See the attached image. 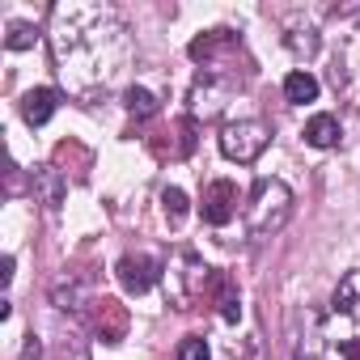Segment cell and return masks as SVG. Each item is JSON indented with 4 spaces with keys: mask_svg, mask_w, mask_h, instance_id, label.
<instances>
[{
    "mask_svg": "<svg viewBox=\"0 0 360 360\" xmlns=\"http://www.w3.org/2000/svg\"><path fill=\"white\" fill-rule=\"evenodd\" d=\"M47 39L56 72L77 98L106 94L131 64V34L110 5H56Z\"/></svg>",
    "mask_w": 360,
    "mask_h": 360,
    "instance_id": "6da1fadb",
    "label": "cell"
},
{
    "mask_svg": "<svg viewBox=\"0 0 360 360\" xmlns=\"http://www.w3.org/2000/svg\"><path fill=\"white\" fill-rule=\"evenodd\" d=\"M292 360H360V271H347Z\"/></svg>",
    "mask_w": 360,
    "mask_h": 360,
    "instance_id": "7a4b0ae2",
    "label": "cell"
},
{
    "mask_svg": "<svg viewBox=\"0 0 360 360\" xmlns=\"http://www.w3.org/2000/svg\"><path fill=\"white\" fill-rule=\"evenodd\" d=\"M191 60L200 64V72H212V77H221V81H229V85H246L250 81V72H255V64H250V56H246V47H242V39L233 34V30H208V34H200V39H191Z\"/></svg>",
    "mask_w": 360,
    "mask_h": 360,
    "instance_id": "3957f363",
    "label": "cell"
},
{
    "mask_svg": "<svg viewBox=\"0 0 360 360\" xmlns=\"http://www.w3.org/2000/svg\"><path fill=\"white\" fill-rule=\"evenodd\" d=\"M292 217V191L280 178H259L250 187V204H246V233L255 242H267L276 238Z\"/></svg>",
    "mask_w": 360,
    "mask_h": 360,
    "instance_id": "277c9868",
    "label": "cell"
},
{
    "mask_svg": "<svg viewBox=\"0 0 360 360\" xmlns=\"http://www.w3.org/2000/svg\"><path fill=\"white\" fill-rule=\"evenodd\" d=\"M271 144V127L263 119H238L221 131V153L238 165H250L263 157V148Z\"/></svg>",
    "mask_w": 360,
    "mask_h": 360,
    "instance_id": "5b68a950",
    "label": "cell"
},
{
    "mask_svg": "<svg viewBox=\"0 0 360 360\" xmlns=\"http://www.w3.org/2000/svg\"><path fill=\"white\" fill-rule=\"evenodd\" d=\"M238 94V85H229V81H221V77H212V72H200L195 77V85H191V119L200 123V119H217L221 110H225V102Z\"/></svg>",
    "mask_w": 360,
    "mask_h": 360,
    "instance_id": "8992f818",
    "label": "cell"
},
{
    "mask_svg": "<svg viewBox=\"0 0 360 360\" xmlns=\"http://www.w3.org/2000/svg\"><path fill=\"white\" fill-rule=\"evenodd\" d=\"M238 183H229V178H212V183L204 187V200H200V217L204 225L212 229H225L233 217H238Z\"/></svg>",
    "mask_w": 360,
    "mask_h": 360,
    "instance_id": "52a82bcc",
    "label": "cell"
},
{
    "mask_svg": "<svg viewBox=\"0 0 360 360\" xmlns=\"http://www.w3.org/2000/svg\"><path fill=\"white\" fill-rule=\"evenodd\" d=\"M115 276H119V284H123L131 297H140V292H148V288L161 280V259H153V255H123Z\"/></svg>",
    "mask_w": 360,
    "mask_h": 360,
    "instance_id": "ba28073f",
    "label": "cell"
},
{
    "mask_svg": "<svg viewBox=\"0 0 360 360\" xmlns=\"http://www.w3.org/2000/svg\"><path fill=\"white\" fill-rule=\"evenodd\" d=\"M89 322H94V335H98L102 343H119V339L127 335V305H119L115 297H98Z\"/></svg>",
    "mask_w": 360,
    "mask_h": 360,
    "instance_id": "9c48e42d",
    "label": "cell"
},
{
    "mask_svg": "<svg viewBox=\"0 0 360 360\" xmlns=\"http://www.w3.org/2000/svg\"><path fill=\"white\" fill-rule=\"evenodd\" d=\"M30 183H34V195H39V204L47 212H56L64 204V195H68V183H64V174L56 165H34L30 169Z\"/></svg>",
    "mask_w": 360,
    "mask_h": 360,
    "instance_id": "30bf717a",
    "label": "cell"
},
{
    "mask_svg": "<svg viewBox=\"0 0 360 360\" xmlns=\"http://www.w3.org/2000/svg\"><path fill=\"white\" fill-rule=\"evenodd\" d=\"M56 106H60V94H56V89H47V85H39V89H26V94H22V119H26L30 127H43V123L56 115Z\"/></svg>",
    "mask_w": 360,
    "mask_h": 360,
    "instance_id": "8fae6325",
    "label": "cell"
},
{
    "mask_svg": "<svg viewBox=\"0 0 360 360\" xmlns=\"http://www.w3.org/2000/svg\"><path fill=\"white\" fill-rule=\"evenodd\" d=\"M305 144H314V148H335L339 140H343V131H339V119L335 115H314L309 123H305Z\"/></svg>",
    "mask_w": 360,
    "mask_h": 360,
    "instance_id": "7c38bea8",
    "label": "cell"
},
{
    "mask_svg": "<svg viewBox=\"0 0 360 360\" xmlns=\"http://www.w3.org/2000/svg\"><path fill=\"white\" fill-rule=\"evenodd\" d=\"M284 47H288L297 60H314V56H318V47H322V39H318V30H314L309 22H305V26L297 22V26H288V34H284Z\"/></svg>",
    "mask_w": 360,
    "mask_h": 360,
    "instance_id": "4fadbf2b",
    "label": "cell"
},
{
    "mask_svg": "<svg viewBox=\"0 0 360 360\" xmlns=\"http://www.w3.org/2000/svg\"><path fill=\"white\" fill-rule=\"evenodd\" d=\"M284 98H288L292 106H305V102H318V77H314V72H305V68H297V72H288V77H284Z\"/></svg>",
    "mask_w": 360,
    "mask_h": 360,
    "instance_id": "5bb4252c",
    "label": "cell"
},
{
    "mask_svg": "<svg viewBox=\"0 0 360 360\" xmlns=\"http://www.w3.org/2000/svg\"><path fill=\"white\" fill-rule=\"evenodd\" d=\"M212 288H217V305H221V318L225 322H238L242 318V301H238V288L229 284V276H212Z\"/></svg>",
    "mask_w": 360,
    "mask_h": 360,
    "instance_id": "9a60e30c",
    "label": "cell"
},
{
    "mask_svg": "<svg viewBox=\"0 0 360 360\" xmlns=\"http://www.w3.org/2000/svg\"><path fill=\"white\" fill-rule=\"evenodd\" d=\"M123 106H127V115H131L136 123H144V119H153V115H157V98H153L148 89H140V85L123 94Z\"/></svg>",
    "mask_w": 360,
    "mask_h": 360,
    "instance_id": "2e32d148",
    "label": "cell"
},
{
    "mask_svg": "<svg viewBox=\"0 0 360 360\" xmlns=\"http://www.w3.org/2000/svg\"><path fill=\"white\" fill-rule=\"evenodd\" d=\"M161 217H165L174 229L187 221V195L178 191V187H165V191H161Z\"/></svg>",
    "mask_w": 360,
    "mask_h": 360,
    "instance_id": "e0dca14e",
    "label": "cell"
},
{
    "mask_svg": "<svg viewBox=\"0 0 360 360\" xmlns=\"http://www.w3.org/2000/svg\"><path fill=\"white\" fill-rule=\"evenodd\" d=\"M51 301H56L60 309H77V305H81V280L60 276V280L51 284Z\"/></svg>",
    "mask_w": 360,
    "mask_h": 360,
    "instance_id": "ac0fdd59",
    "label": "cell"
},
{
    "mask_svg": "<svg viewBox=\"0 0 360 360\" xmlns=\"http://www.w3.org/2000/svg\"><path fill=\"white\" fill-rule=\"evenodd\" d=\"M39 43V30L30 26V22H9V34H5V47L9 51H26V47H34Z\"/></svg>",
    "mask_w": 360,
    "mask_h": 360,
    "instance_id": "d6986e66",
    "label": "cell"
},
{
    "mask_svg": "<svg viewBox=\"0 0 360 360\" xmlns=\"http://www.w3.org/2000/svg\"><path fill=\"white\" fill-rule=\"evenodd\" d=\"M178 360H212V356H208V343L200 335H187L183 343H178Z\"/></svg>",
    "mask_w": 360,
    "mask_h": 360,
    "instance_id": "ffe728a7",
    "label": "cell"
},
{
    "mask_svg": "<svg viewBox=\"0 0 360 360\" xmlns=\"http://www.w3.org/2000/svg\"><path fill=\"white\" fill-rule=\"evenodd\" d=\"M195 148V119H183L178 123V157H187Z\"/></svg>",
    "mask_w": 360,
    "mask_h": 360,
    "instance_id": "44dd1931",
    "label": "cell"
},
{
    "mask_svg": "<svg viewBox=\"0 0 360 360\" xmlns=\"http://www.w3.org/2000/svg\"><path fill=\"white\" fill-rule=\"evenodd\" d=\"M0 276H5V284L13 280V255H5V263H0Z\"/></svg>",
    "mask_w": 360,
    "mask_h": 360,
    "instance_id": "7402d4cb",
    "label": "cell"
},
{
    "mask_svg": "<svg viewBox=\"0 0 360 360\" xmlns=\"http://www.w3.org/2000/svg\"><path fill=\"white\" fill-rule=\"evenodd\" d=\"M26 360H39V339L30 335V343H26Z\"/></svg>",
    "mask_w": 360,
    "mask_h": 360,
    "instance_id": "603a6c76",
    "label": "cell"
}]
</instances>
